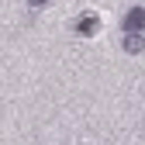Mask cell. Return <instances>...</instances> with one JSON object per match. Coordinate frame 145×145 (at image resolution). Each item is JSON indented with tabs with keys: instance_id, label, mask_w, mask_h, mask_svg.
Returning <instances> with one entry per match:
<instances>
[{
	"instance_id": "obj_2",
	"label": "cell",
	"mask_w": 145,
	"mask_h": 145,
	"mask_svg": "<svg viewBox=\"0 0 145 145\" xmlns=\"http://www.w3.org/2000/svg\"><path fill=\"white\" fill-rule=\"evenodd\" d=\"M97 28H100V17H97V14H86V17H80V21H76V35H80V38L97 35Z\"/></svg>"
},
{
	"instance_id": "obj_1",
	"label": "cell",
	"mask_w": 145,
	"mask_h": 145,
	"mask_svg": "<svg viewBox=\"0 0 145 145\" xmlns=\"http://www.w3.org/2000/svg\"><path fill=\"white\" fill-rule=\"evenodd\" d=\"M121 28H124V31H142V28H145V7H131L128 14H124Z\"/></svg>"
},
{
	"instance_id": "obj_3",
	"label": "cell",
	"mask_w": 145,
	"mask_h": 145,
	"mask_svg": "<svg viewBox=\"0 0 145 145\" xmlns=\"http://www.w3.org/2000/svg\"><path fill=\"white\" fill-rule=\"evenodd\" d=\"M121 45H124V52L138 56V52L145 48V35H142V31H124V42H121Z\"/></svg>"
},
{
	"instance_id": "obj_4",
	"label": "cell",
	"mask_w": 145,
	"mask_h": 145,
	"mask_svg": "<svg viewBox=\"0 0 145 145\" xmlns=\"http://www.w3.org/2000/svg\"><path fill=\"white\" fill-rule=\"evenodd\" d=\"M48 0H28V7H45Z\"/></svg>"
}]
</instances>
